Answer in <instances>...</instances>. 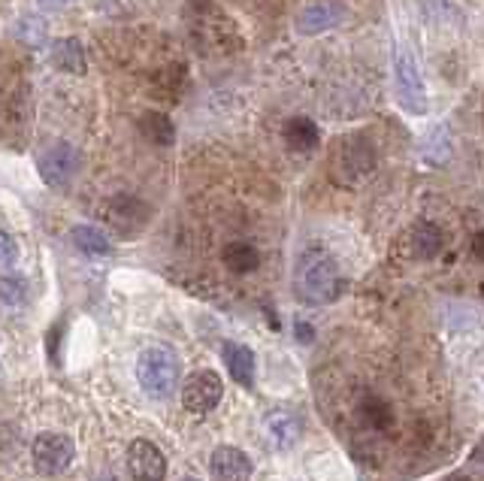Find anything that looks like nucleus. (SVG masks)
<instances>
[{"mask_svg": "<svg viewBox=\"0 0 484 481\" xmlns=\"http://www.w3.org/2000/svg\"><path fill=\"white\" fill-rule=\"evenodd\" d=\"M137 379L146 394L152 397H170L179 381V358L166 345H152L139 354L137 361Z\"/></svg>", "mask_w": 484, "mask_h": 481, "instance_id": "obj_1", "label": "nucleus"}, {"mask_svg": "<svg viewBox=\"0 0 484 481\" xmlns=\"http://www.w3.org/2000/svg\"><path fill=\"white\" fill-rule=\"evenodd\" d=\"M297 297L306 303H327L337 297L339 288V273L337 264L324 255H306L294 275Z\"/></svg>", "mask_w": 484, "mask_h": 481, "instance_id": "obj_2", "label": "nucleus"}, {"mask_svg": "<svg viewBox=\"0 0 484 481\" xmlns=\"http://www.w3.org/2000/svg\"><path fill=\"white\" fill-rule=\"evenodd\" d=\"M40 176L52 191H67L79 173V151L70 142H55L40 155Z\"/></svg>", "mask_w": 484, "mask_h": 481, "instance_id": "obj_3", "label": "nucleus"}, {"mask_svg": "<svg viewBox=\"0 0 484 481\" xmlns=\"http://www.w3.org/2000/svg\"><path fill=\"white\" fill-rule=\"evenodd\" d=\"M76 457V445L64 433H40L33 439V467L40 476H61Z\"/></svg>", "mask_w": 484, "mask_h": 481, "instance_id": "obj_4", "label": "nucleus"}, {"mask_svg": "<svg viewBox=\"0 0 484 481\" xmlns=\"http://www.w3.org/2000/svg\"><path fill=\"white\" fill-rule=\"evenodd\" d=\"M222 394H224V385H222V376L213 370H200L188 376L182 388V403L188 412L194 415H206L213 412V409L222 403Z\"/></svg>", "mask_w": 484, "mask_h": 481, "instance_id": "obj_5", "label": "nucleus"}, {"mask_svg": "<svg viewBox=\"0 0 484 481\" xmlns=\"http://www.w3.org/2000/svg\"><path fill=\"white\" fill-rule=\"evenodd\" d=\"M107 218L109 227H116L121 236H137V230H143L148 221V207L137 197L119 194L107 203Z\"/></svg>", "mask_w": 484, "mask_h": 481, "instance_id": "obj_6", "label": "nucleus"}, {"mask_svg": "<svg viewBox=\"0 0 484 481\" xmlns=\"http://www.w3.org/2000/svg\"><path fill=\"white\" fill-rule=\"evenodd\" d=\"M128 467H130V476H134L137 481H164V476H166L164 454L157 445H152L148 439L130 442Z\"/></svg>", "mask_w": 484, "mask_h": 481, "instance_id": "obj_7", "label": "nucleus"}, {"mask_svg": "<svg viewBox=\"0 0 484 481\" xmlns=\"http://www.w3.org/2000/svg\"><path fill=\"white\" fill-rule=\"evenodd\" d=\"M209 469H213L215 481H249L251 478L249 454L233 448V445H222V448H215L213 460H209Z\"/></svg>", "mask_w": 484, "mask_h": 481, "instance_id": "obj_8", "label": "nucleus"}, {"mask_svg": "<svg viewBox=\"0 0 484 481\" xmlns=\"http://www.w3.org/2000/svg\"><path fill=\"white\" fill-rule=\"evenodd\" d=\"M224 363H227V372H231V379L236 385L242 388H251L254 385V351L249 345L242 342H224Z\"/></svg>", "mask_w": 484, "mask_h": 481, "instance_id": "obj_9", "label": "nucleus"}, {"mask_svg": "<svg viewBox=\"0 0 484 481\" xmlns=\"http://www.w3.org/2000/svg\"><path fill=\"white\" fill-rule=\"evenodd\" d=\"M52 64L67 73H85V49L76 37H61L52 46Z\"/></svg>", "mask_w": 484, "mask_h": 481, "instance_id": "obj_10", "label": "nucleus"}, {"mask_svg": "<svg viewBox=\"0 0 484 481\" xmlns=\"http://www.w3.org/2000/svg\"><path fill=\"white\" fill-rule=\"evenodd\" d=\"M267 436L276 448H290V445L300 439V421L290 412H272L267 418Z\"/></svg>", "mask_w": 484, "mask_h": 481, "instance_id": "obj_11", "label": "nucleus"}, {"mask_svg": "<svg viewBox=\"0 0 484 481\" xmlns=\"http://www.w3.org/2000/svg\"><path fill=\"white\" fill-rule=\"evenodd\" d=\"M73 245H76L82 255H88V257H107V255H112L109 236L103 234L100 227H91V225L73 227Z\"/></svg>", "mask_w": 484, "mask_h": 481, "instance_id": "obj_12", "label": "nucleus"}, {"mask_svg": "<svg viewBox=\"0 0 484 481\" xmlns=\"http://www.w3.org/2000/svg\"><path fill=\"white\" fill-rule=\"evenodd\" d=\"M139 130H143V137L157 142V146H170L176 139V124L170 121L166 112H146L143 119H139Z\"/></svg>", "mask_w": 484, "mask_h": 481, "instance_id": "obj_13", "label": "nucleus"}, {"mask_svg": "<svg viewBox=\"0 0 484 481\" xmlns=\"http://www.w3.org/2000/svg\"><path fill=\"white\" fill-rule=\"evenodd\" d=\"M224 264H227V270H233V273H251V270H258L261 255L251 243H242L240 239V243H231L224 248Z\"/></svg>", "mask_w": 484, "mask_h": 481, "instance_id": "obj_14", "label": "nucleus"}, {"mask_svg": "<svg viewBox=\"0 0 484 481\" xmlns=\"http://www.w3.org/2000/svg\"><path fill=\"white\" fill-rule=\"evenodd\" d=\"M285 139L290 142L294 149H306L315 142V128L309 119H290L288 128H285Z\"/></svg>", "mask_w": 484, "mask_h": 481, "instance_id": "obj_15", "label": "nucleus"}, {"mask_svg": "<svg viewBox=\"0 0 484 481\" xmlns=\"http://www.w3.org/2000/svg\"><path fill=\"white\" fill-rule=\"evenodd\" d=\"M330 24H333L330 6H309V10L300 15V31L303 34H318L324 28H330Z\"/></svg>", "mask_w": 484, "mask_h": 481, "instance_id": "obj_16", "label": "nucleus"}, {"mask_svg": "<svg viewBox=\"0 0 484 481\" xmlns=\"http://www.w3.org/2000/svg\"><path fill=\"white\" fill-rule=\"evenodd\" d=\"M15 261H19V245H15L13 234L0 227V270H10Z\"/></svg>", "mask_w": 484, "mask_h": 481, "instance_id": "obj_17", "label": "nucleus"}, {"mask_svg": "<svg viewBox=\"0 0 484 481\" xmlns=\"http://www.w3.org/2000/svg\"><path fill=\"white\" fill-rule=\"evenodd\" d=\"M0 297L4 300H22L24 297V288H22V279H0Z\"/></svg>", "mask_w": 484, "mask_h": 481, "instance_id": "obj_18", "label": "nucleus"}, {"mask_svg": "<svg viewBox=\"0 0 484 481\" xmlns=\"http://www.w3.org/2000/svg\"><path fill=\"white\" fill-rule=\"evenodd\" d=\"M64 4H67V0H40L43 10H61Z\"/></svg>", "mask_w": 484, "mask_h": 481, "instance_id": "obj_19", "label": "nucleus"}, {"mask_svg": "<svg viewBox=\"0 0 484 481\" xmlns=\"http://www.w3.org/2000/svg\"><path fill=\"white\" fill-rule=\"evenodd\" d=\"M185 481H194V478H185Z\"/></svg>", "mask_w": 484, "mask_h": 481, "instance_id": "obj_20", "label": "nucleus"}]
</instances>
